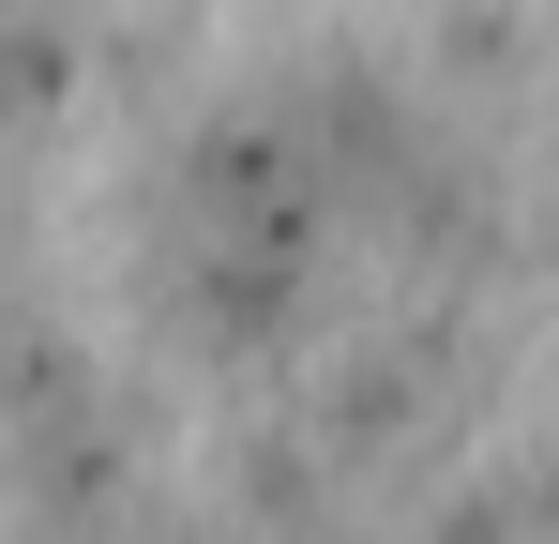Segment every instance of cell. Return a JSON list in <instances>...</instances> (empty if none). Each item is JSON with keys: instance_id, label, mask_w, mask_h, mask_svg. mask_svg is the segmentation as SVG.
<instances>
[{"instance_id": "1", "label": "cell", "mask_w": 559, "mask_h": 544, "mask_svg": "<svg viewBox=\"0 0 559 544\" xmlns=\"http://www.w3.org/2000/svg\"><path fill=\"white\" fill-rule=\"evenodd\" d=\"M484 318H468V287H393L348 348L318 363V393H302V424L318 453L348 469V484H408V469H439V453L484 424Z\"/></svg>"}, {"instance_id": "2", "label": "cell", "mask_w": 559, "mask_h": 544, "mask_svg": "<svg viewBox=\"0 0 559 544\" xmlns=\"http://www.w3.org/2000/svg\"><path fill=\"white\" fill-rule=\"evenodd\" d=\"M439 61H454V91H514L545 61V31H530V0H454L439 15Z\"/></svg>"}, {"instance_id": "3", "label": "cell", "mask_w": 559, "mask_h": 544, "mask_svg": "<svg viewBox=\"0 0 559 544\" xmlns=\"http://www.w3.org/2000/svg\"><path fill=\"white\" fill-rule=\"evenodd\" d=\"M530 258H559V167L530 181Z\"/></svg>"}]
</instances>
